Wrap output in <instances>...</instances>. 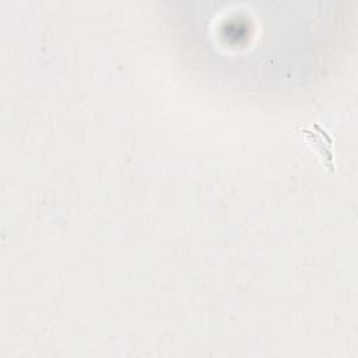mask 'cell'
I'll return each mask as SVG.
<instances>
[{"instance_id": "cell-1", "label": "cell", "mask_w": 358, "mask_h": 358, "mask_svg": "<svg viewBox=\"0 0 358 358\" xmlns=\"http://www.w3.org/2000/svg\"><path fill=\"white\" fill-rule=\"evenodd\" d=\"M313 127L319 131L316 133L313 129H309L308 126H296V129L301 130V133L308 138L309 144L315 147L319 157L323 159V164L334 172V162H333V152H331V138L327 134L326 130H323L319 124H313Z\"/></svg>"}]
</instances>
